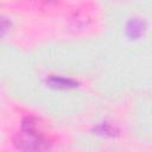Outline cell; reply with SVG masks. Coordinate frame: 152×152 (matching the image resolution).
<instances>
[{"label":"cell","instance_id":"1","mask_svg":"<svg viewBox=\"0 0 152 152\" xmlns=\"http://www.w3.org/2000/svg\"><path fill=\"white\" fill-rule=\"evenodd\" d=\"M17 145L23 150H44L49 147L46 141L40 135H38V133H36L34 124L31 119H27V122L24 124V131Z\"/></svg>","mask_w":152,"mask_h":152},{"label":"cell","instance_id":"2","mask_svg":"<svg viewBox=\"0 0 152 152\" xmlns=\"http://www.w3.org/2000/svg\"><path fill=\"white\" fill-rule=\"evenodd\" d=\"M51 84L52 86H56V87H63V88H66L69 86H74L75 83L70 80H64V78H52L51 81Z\"/></svg>","mask_w":152,"mask_h":152},{"label":"cell","instance_id":"3","mask_svg":"<svg viewBox=\"0 0 152 152\" xmlns=\"http://www.w3.org/2000/svg\"><path fill=\"white\" fill-rule=\"evenodd\" d=\"M128 31L131 32V34H132L133 37H137L138 34L141 33V23H139V21H133L132 25L128 27Z\"/></svg>","mask_w":152,"mask_h":152}]
</instances>
